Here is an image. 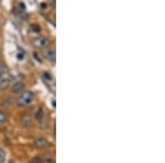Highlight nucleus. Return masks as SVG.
Returning a JSON list of instances; mask_svg holds the SVG:
<instances>
[{"mask_svg": "<svg viewBox=\"0 0 165 163\" xmlns=\"http://www.w3.org/2000/svg\"><path fill=\"white\" fill-rule=\"evenodd\" d=\"M33 99H34V94L32 92H29V90H24V92L21 93V95L18 98V105L22 106V107L28 106L33 101Z\"/></svg>", "mask_w": 165, "mask_h": 163, "instance_id": "1", "label": "nucleus"}, {"mask_svg": "<svg viewBox=\"0 0 165 163\" xmlns=\"http://www.w3.org/2000/svg\"><path fill=\"white\" fill-rule=\"evenodd\" d=\"M34 45L39 49H44L49 45V39L46 36H39L34 40Z\"/></svg>", "mask_w": 165, "mask_h": 163, "instance_id": "2", "label": "nucleus"}, {"mask_svg": "<svg viewBox=\"0 0 165 163\" xmlns=\"http://www.w3.org/2000/svg\"><path fill=\"white\" fill-rule=\"evenodd\" d=\"M34 144L36 148H40V149H44L46 147H49V140L47 139L43 138V137H39L34 140Z\"/></svg>", "mask_w": 165, "mask_h": 163, "instance_id": "3", "label": "nucleus"}, {"mask_svg": "<svg viewBox=\"0 0 165 163\" xmlns=\"http://www.w3.org/2000/svg\"><path fill=\"white\" fill-rule=\"evenodd\" d=\"M24 89V84L21 83V82H15V84L12 85V92L13 93H22Z\"/></svg>", "mask_w": 165, "mask_h": 163, "instance_id": "4", "label": "nucleus"}, {"mask_svg": "<svg viewBox=\"0 0 165 163\" xmlns=\"http://www.w3.org/2000/svg\"><path fill=\"white\" fill-rule=\"evenodd\" d=\"M45 57L51 61V62H55V59H56V54H55V50L53 49H49L46 50V52H45Z\"/></svg>", "mask_w": 165, "mask_h": 163, "instance_id": "5", "label": "nucleus"}, {"mask_svg": "<svg viewBox=\"0 0 165 163\" xmlns=\"http://www.w3.org/2000/svg\"><path fill=\"white\" fill-rule=\"evenodd\" d=\"M10 83V77L8 75H3L1 78H0V88H6Z\"/></svg>", "mask_w": 165, "mask_h": 163, "instance_id": "6", "label": "nucleus"}, {"mask_svg": "<svg viewBox=\"0 0 165 163\" xmlns=\"http://www.w3.org/2000/svg\"><path fill=\"white\" fill-rule=\"evenodd\" d=\"M6 119H7V117H6V114L2 111V110H0V125L5 124Z\"/></svg>", "mask_w": 165, "mask_h": 163, "instance_id": "7", "label": "nucleus"}, {"mask_svg": "<svg viewBox=\"0 0 165 163\" xmlns=\"http://www.w3.org/2000/svg\"><path fill=\"white\" fill-rule=\"evenodd\" d=\"M6 160V154L3 152V150L0 148V163H5Z\"/></svg>", "mask_w": 165, "mask_h": 163, "instance_id": "8", "label": "nucleus"}, {"mask_svg": "<svg viewBox=\"0 0 165 163\" xmlns=\"http://www.w3.org/2000/svg\"><path fill=\"white\" fill-rule=\"evenodd\" d=\"M30 163H42V159L41 158H34L31 160Z\"/></svg>", "mask_w": 165, "mask_h": 163, "instance_id": "9", "label": "nucleus"}, {"mask_svg": "<svg viewBox=\"0 0 165 163\" xmlns=\"http://www.w3.org/2000/svg\"><path fill=\"white\" fill-rule=\"evenodd\" d=\"M3 75H5V71H3L2 66H1V64H0V78H1Z\"/></svg>", "mask_w": 165, "mask_h": 163, "instance_id": "10", "label": "nucleus"}, {"mask_svg": "<svg viewBox=\"0 0 165 163\" xmlns=\"http://www.w3.org/2000/svg\"><path fill=\"white\" fill-rule=\"evenodd\" d=\"M44 77L47 79V80H52V76H51L50 74H47V73H44Z\"/></svg>", "mask_w": 165, "mask_h": 163, "instance_id": "11", "label": "nucleus"}, {"mask_svg": "<svg viewBox=\"0 0 165 163\" xmlns=\"http://www.w3.org/2000/svg\"><path fill=\"white\" fill-rule=\"evenodd\" d=\"M10 163H13V162H12V161H11V162H10Z\"/></svg>", "mask_w": 165, "mask_h": 163, "instance_id": "12", "label": "nucleus"}]
</instances>
